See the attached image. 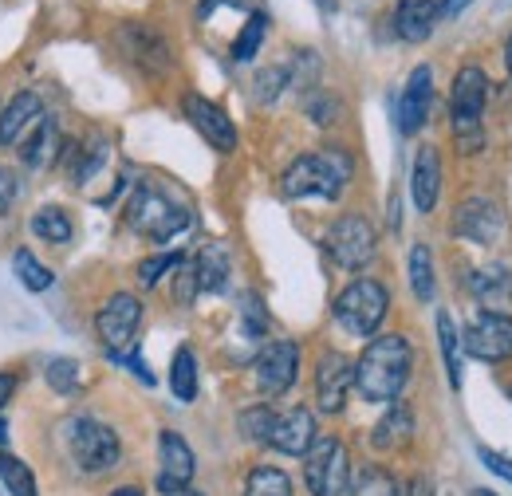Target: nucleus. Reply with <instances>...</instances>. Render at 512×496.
<instances>
[{"mask_svg":"<svg viewBox=\"0 0 512 496\" xmlns=\"http://www.w3.org/2000/svg\"><path fill=\"white\" fill-rule=\"evenodd\" d=\"M410 367H414V351L406 335H375L355 359V390L367 402H394L410 382Z\"/></svg>","mask_w":512,"mask_h":496,"instance_id":"f257e3e1","label":"nucleus"},{"mask_svg":"<svg viewBox=\"0 0 512 496\" xmlns=\"http://www.w3.org/2000/svg\"><path fill=\"white\" fill-rule=\"evenodd\" d=\"M351 170H355V162H351V154L347 150H339V146H323L316 154H304V158H296L288 170H284V178H280V193L284 197H323V201H335L347 182H351Z\"/></svg>","mask_w":512,"mask_h":496,"instance_id":"f03ea898","label":"nucleus"},{"mask_svg":"<svg viewBox=\"0 0 512 496\" xmlns=\"http://www.w3.org/2000/svg\"><path fill=\"white\" fill-rule=\"evenodd\" d=\"M127 225L150 241H174L178 233L190 229V205L178 201L170 189L138 182L134 197L127 201Z\"/></svg>","mask_w":512,"mask_h":496,"instance_id":"7ed1b4c3","label":"nucleus"},{"mask_svg":"<svg viewBox=\"0 0 512 496\" xmlns=\"http://www.w3.org/2000/svg\"><path fill=\"white\" fill-rule=\"evenodd\" d=\"M485 99H489V79L481 67H461L453 75V95H449V126H453V142L461 154H481L485 146Z\"/></svg>","mask_w":512,"mask_h":496,"instance_id":"20e7f679","label":"nucleus"},{"mask_svg":"<svg viewBox=\"0 0 512 496\" xmlns=\"http://www.w3.org/2000/svg\"><path fill=\"white\" fill-rule=\"evenodd\" d=\"M386 311H390V296L379 280H351L335 296V323L355 339H371L383 327Z\"/></svg>","mask_w":512,"mask_h":496,"instance_id":"39448f33","label":"nucleus"},{"mask_svg":"<svg viewBox=\"0 0 512 496\" xmlns=\"http://www.w3.org/2000/svg\"><path fill=\"white\" fill-rule=\"evenodd\" d=\"M67 449H71V461L87 473V477H99V473H111L119 461H123V445L119 434L95 418H71L67 422Z\"/></svg>","mask_w":512,"mask_h":496,"instance_id":"423d86ee","label":"nucleus"},{"mask_svg":"<svg viewBox=\"0 0 512 496\" xmlns=\"http://www.w3.org/2000/svg\"><path fill=\"white\" fill-rule=\"evenodd\" d=\"M304 481L312 496H347L351 493V457L339 437H316L304 453Z\"/></svg>","mask_w":512,"mask_h":496,"instance_id":"0eeeda50","label":"nucleus"},{"mask_svg":"<svg viewBox=\"0 0 512 496\" xmlns=\"http://www.w3.org/2000/svg\"><path fill=\"white\" fill-rule=\"evenodd\" d=\"M323 248L327 256L347 268V272H359L375 260V248H379V237H375V225L363 217V213H343L331 221L327 237H323Z\"/></svg>","mask_w":512,"mask_h":496,"instance_id":"6e6552de","label":"nucleus"},{"mask_svg":"<svg viewBox=\"0 0 512 496\" xmlns=\"http://www.w3.org/2000/svg\"><path fill=\"white\" fill-rule=\"evenodd\" d=\"M142 327V304L130 292H115L103 308L95 311V335L107 347V355H123L134 347V335Z\"/></svg>","mask_w":512,"mask_h":496,"instance_id":"1a4fd4ad","label":"nucleus"},{"mask_svg":"<svg viewBox=\"0 0 512 496\" xmlns=\"http://www.w3.org/2000/svg\"><path fill=\"white\" fill-rule=\"evenodd\" d=\"M461 347L481 363H505L512 359V315L505 311H481L461 335Z\"/></svg>","mask_w":512,"mask_h":496,"instance_id":"9d476101","label":"nucleus"},{"mask_svg":"<svg viewBox=\"0 0 512 496\" xmlns=\"http://www.w3.org/2000/svg\"><path fill=\"white\" fill-rule=\"evenodd\" d=\"M253 371H256L260 394H268V398L288 394L292 382H296V374H300V347H296L292 339H276V343H268V347L256 355Z\"/></svg>","mask_w":512,"mask_h":496,"instance_id":"9b49d317","label":"nucleus"},{"mask_svg":"<svg viewBox=\"0 0 512 496\" xmlns=\"http://www.w3.org/2000/svg\"><path fill=\"white\" fill-rule=\"evenodd\" d=\"M193 473H197V457H193L190 441L178 430H162L158 437V489L162 496L190 489Z\"/></svg>","mask_w":512,"mask_h":496,"instance_id":"f8f14e48","label":"nucleus"},{"mask_svg":"<svg viewBox=\"0 0 512 496\" xmlns=\"http://www.w3.org/2000/svg\"><path fill=\"white\" fill-rule=\"evenodd\" d=\"M453 233L469 245H497L505 233V217L489 197H469L453 213Z\"/></svg>","mask_w":512,"mask_h":496,"instance_id":"ddd939ff","label":"nucleus"},{"mask_svg":"<svg viewBox=\"0 0 512 496\" xmlns=\"http://www.w3.org/2000/svg\"><path fill=\"white\" fill-rule=\"evenodd\" d=\"M355 386V363L343 351H323L316 367V402L323 414H339Z\"/></svg>","mask_w":512,"mask_h":496,"instance_id":"4468645a","label":"nucleus"},{"mask_svg":"<svg viewBox=\"0 0 512 496\" xmlns=\"http://www.w3.org/2000/svg\"><path fill=\"white\" fill-rule=\"evenodd\" d=\"M119 48H123V52H127V60L138 63L142 71L166 75V71L174 67V52H170V44H166L154 28H146V24H127V28L119 32Z\"/></svg>","mask_w":512,"mask_h":496,"instance_id":"2eb2a0df","label":"nucleus"},{"mask_svg":"<svg viewBox=\"0 0 512 496\" xmlns=\"http://www.w3.org/2000/svg\"><path fill=\"white\" fill-rule=\"evenodd\" d=\"M430 103H434V71L422 63V67L410 71V79H406V87H402V99H398V130H402L406 138L426 126Z\"/></svg>","mask_w":512,"mask_h":496,"instance_id":"dca6fc26","label":"nucleus"},{"mask_svg":"<svg viewBox=\"0 0 512 496\" xmlns=\"http://www.w3.org/2000/svg\"><path fill=\"white\" fill-rule=\"evenodd\" d=\"M186 119H190L193 130H197L213 150H221V154L237 150V126H233V119H229L217 103H209V99H201V95H186Z\"/></svg>","mask_w":512,"mask_h":496,"instance_id":"f3484780","label":"nucleus"},{"mask_svg":"<svg viewBox=\"0 0 512 496\" xmlns=\"http://www.w3.org/2000/svg\"><path fill=\"white\" fill-rule=\"evenodd\" d=\"M316 437H320L316 434V414L304 410V406H296V410H288V414H276L268 445L280 449V453H288V457H304Z\"/></svg>","mask_w":512,"mask_h":496,"instance_id":"a211bd4d","label":"nucleus"},{"mask_svg":"<svg viewBox=\"0 0 512 496\" xmlns=\"http://www.w3.org/2000/svg\"><path fill=\"white\" fill-rule=\"evenodd\" d=\"M469 292L485 311L512 308V268L505 264H485L477 272H469Z\"/></svg>","mask_w":512,"mask_h":496,"instance_id":"6ab92c4d","label":"nucleus"},{"mask_svg":"<svg viewBox=\"0 0 512 496\" xmlns=\"http://www.w3.org/2000/svg\"><path fill=\"white\" fill-rule=\"evenodd\" d=\"M438 193H442V158L434 146H422L414 154V174H410V197H414V209L418 213H430L438 205Z\"/></svg>","mask_w":512,"mask_h":496,"instance_id":"aec40b11","label":"nucleus"},{"mask_svg":"<svg viewBox=\"0 0 512 496\" xmlns=\"http://www.w3.org/2000/svg\"><path fill=\"white\" fill-rule=\"evenodd\" d=\"M44 119V103H40V95H32V91H20L8 107H4V115H0V142L4 146H20L36 123Z\"/></svg>","mask_w":512,"mask_h":496,"instance_id":"412c9836","label":"nucleus"},{"mask_svg":"<svg viewBox=\"0 0 512 496\" xmlns=\"http://www.w3.org/2000/svg\"><path fill=\"white\" fill-rule=\"evenodd\" d=\"M434 24H438V0H398V8H394V32L406 44L430 40Z\"/></svg>","mask_w":512,"mask_h":496,"instance_id":"4be33fe9","label":"nucleus"},{"mask_svg":"<svg viewBox=\"0 0 512 496\" xmlns=\"http://www.w3.org/2000/svg\"><path fill=\"white\" fill-rule=\"evenodd\" d=\"M414 434V414H410V406L406 402H390V410H386L383 418L375 422V430H371V445L379 449V453H394V449H402L406 441Z\"/></svg>","mask_w":512,"mask_h":496,"instance_id":"5701e85b","label":"nucleus"},{"mask_svg":"<svg viewBox=\"0 0 512 496\" xmlns=\"http://www.w3.org/2000/svg\"><path fill=\"white\" fill-rule=\"evenodd\" d=\"M24 146V162L28 166H36V170H44V166H56V158H60V150H64V138H60V126L52 115H44L36 130L20 142Z\"/></svg>","mask_w":512,"mask_h":496,"instance_id":"b1692460","label":"nucleus"},{"mask_svg":"<svg viewBox=\"0 0 512 496\" xmlns=\"http://www.w3.org/2000/svg\"><path fill=\"white\" fill-rule=\"evenodd\" d=\"M193 272H197V292H225L229 288V248L225 245H205L201 256L193 260Z\"/></svg>","mask_w":512,"mask_h":496,"instance_id":"393cba45","label":"nucleus"},{"mask_svg":"<svg viewBox=\"0 0 512 496\" xmlns=\"http://www.w3.org/2000/svg\"><path fill=\"white\" fill-rule=\"evenodd\" d=\"M28 229H32V237H40V241H48V245H67L71 233H75L71 217H67L60 205H44V209H36L32 221H28Z\"/></svg>","mask_w":512,"mask_h":496,"instance_id":"a878e982","label":"nucleus"},{"mask_svg":"<svg viewBox=\"0 0 512 496\" xmlns=\"http://www.w3.org/2000/svg\"><path fill=\"white\" fill-rule=\"evenodd\" d=\"M410 288L422 304H430L438 296V280H434V256L426 245L410 248Z\"/></svg>","mask_w":512,"mask_h":496,"instance_id":"bb28decb","label":"nucleus"},{"mask_svg":"<svg viewBox=\"0 0 512 496\" xmlns=\"http://www.w3.org/2000/svg\"><path fill=\"white\" fill-rule=\"evenodd\" d=\"M170 390H174V398L186 402V406L197 398V359H193L190 347H178V351H174V363H170Z\"/></svg>","mask_w":512,"mask_h":496,"instance_id":"cd10ccee","label":"nucleus"},{"mask_svg":"<svg viewBox=\"0 0 512 496\" xmlns=\"http://www.w3.org/2000/svg\"><path fill=\"white\" fill-rule=\"evenodd\" d=\"M0 481H4L8 496H40L32 469H28L16 453H0Z\"/></svg>","mask_w":512,"mask_h":496,"instance_id":"c85d7f7f","label":"nucleus"},{"mask_svg":"<svg viewBox=\"0 0 512 496\" xmlns=\"http://www.w3.org/2000/svg\"><path fill=\"white\" fill-rule=\"evenodd\" d=\"M438 343H442V355H446L449 386L457 390V386H461V335H457L449 311H438Z\"/></svg>","mask_w":512,"mask_h":496,"instance_id":"c756f323","label":"nucleus"},{"mask_svg":"<svg viewBox=\"0 0 512 496\" xmlns=\"http://www.w3.org/2000/svg\"><path fill=\"white\" fill-rule=\"evenodd\" d=\"M245 496H296L292 493V481L284 469H272V465H256L245 481Z\"/></svg>","mask_w":512,"mask_h":496,"instance_id":"7c9ffc66","label":"nucleus"},{"mask_svg":"<svg viewBox=\"0 0 512 496\" xmlns=\"http://www.w3.org/2000/svg\"><path fill=\"white\" fill-rule=\"evenodd\" d=\"M12 272L20 276V284L28 288V292H48L52 284H56V276H52V268H44L28 248H20L16 256H12Z\"/></svg>","mask_w":512,"mask_h":496,"instance_id":"2f4dec72","label":"nucleus"},{"mask_svg":"<svg viewBox=\"0 0 512 496\" xmlns=\"http://www.w3.org/2000/svg\"><path fill=\"white\" fill-rule=\"evenodd\" d=\"M264 32H268V16L264 12H253L249 16V24L237 32V40H233V60L237 63H249L260 52V40H264Z\"/></svg>","mask_w":512,"mask_h":496,"instance_id":"473e14b6","label":"nucleus"},{"mask_svg":"<svg viewBox=\"0 0 512 496\" xmlns=\"http://www.w3.org/2000/svg\"><path fill=\"white\" fill-rule=\"evenodd\" d=\"M103 158H107V138H103V134H95V138L87 142V150H79V158H75V166H71V178H75V186L91 182V174L103 166Z\"/></svg>","mask_w":512,"mask_h":496,"instance_id":"72a5a7b5","label":"nucleus"},{"mask_svg":"<svg viewBox=\"0 0 512 496\" xmlns=\"http://www.w3.org/2000/svg\"><path fill=\"white\" fill-rule=\"evenodd\" d=\"M288 79H292L288 67H264V71L253 79V99L260 103V107H264V103H276L280 91L288 87Z\"/></svg>","mask_w":512,"mask_h":496,"instance_id":"f704fd0d","label":"nucleus"},{"mask_svg":"<svg viewBox=\"0 0 512 496\" xmlns=\"http://www.w3.org/2000/svg\"><path fill=\"white\" fill-rule=\"evenodd\" d=\"M182 264V252H158V256H146L142 264H138V284L142 288H154L166 272H174Z\"/></svg>","mask_w":512,"mask_h":496,"instance_id":"c9c22d12","label":"nucleus"},{"mask_svg":"<svg viewBox=\"0 0 512 496\" xmlns=\"http://www.w3.org/2000/svg\"><path fill=\"white\" fill-rule=\"evenodd\" d=\"M44 378H48V386L56 394H75L79 390V363L75 359H52L44 367Z\"/></svg>","mask_w":512,"mask_h":496,"instance_id":"e433bc0d","label":"nucleus"},{"mask_svg":"<svg viewBox=\"0 0 512 496\" xmlns=\"http://www.w3.org/2000/svg\"><path fill=\"white\" fill-rule=\"evenodd\" d=\"M355 496H398V481L379 469V465H371V469H363L359 473V481H355Z\"/></svg>","mask_w":512,"mask_h":496,"instance_id":"4c0bfd02","label":"nucleus"},{"mask_svg":"<svg viewBox=\"0 0 512 496\" xmlns=\"http://www.w3.org/2000/svg\"><path fill=\"white\" fill-rule=\"evenodd\" d=\"M272 422H276V414H272L268 406H253V410H245V414L237 418L241 434L249 437V441H260V445H268V434H272Z\"/></svg>","mask_w":512,"mask_h":496,"instance_id":"58836bf2","label":"nucleus"},{"mask_svg":"<svg viewBox=\"0 0 512 496\" xmlns=\"http://www.w3.org/2000/svg\"><path fill=\"white\" fill-rule=\"evenodd\" d=\"M241 327H245L249 339H260V335L268 331V311L260 308V300H256L253 292L241 300Z\"/></svg>","mask_w":512,"mask_h":496,"instance_id":"ea45409f","label":"nucleus"},{"mask_svg":"<svg viewBox=\"0 0 512 496\" xmlns=\"http://www.w3.org/2000/svg\"><path fill=\"white\" fill-rule=\"evenodd\" d=\"M16 201H20V182H16V174H12V170H4V166H0V217H8Z\"/></svg>","mask_w":512,"mask_h":496,"instance_id":"a19ab883","label":"nucleus"},{"mask_svg":"<svg viewBox=\"0 0 512 496\" xmlns=\"http://www.w3.org/2000/svg\"><path fill=\"white\" fill-rule=\"evenodd\" d=\"M178 272V304H190L193 292H197V272H193V260L182 256V264L174 268Z\"/></svg>","mask_w":512,"mask_h":496,"instance_id":"79ce46f5","label":"nucleus"},{"mask_svg":"<svg viewBox=\"0 0 512 496\" xmlns=\"http://www.w3.org/2000/svg\"><path fill=\"white\" fill-rule=\"evenodd\" d=\"M477 457H481V465H485L489 473H497V477L512 481V457H505V453H493V449H477Z\"/></svg>","mask_w":512,"mask_h":496,"instance_id":"37998d69","label":"nucleus"},{"mask_svg":"<svg viewBox=\"0 0 512 496\" xmlns=\"http://www.w3.org/2000/svg\"><path fill=\"white\" fill-rule=\"evenodd\" d=\"M308 115H312L320 126L335 123V103H331V99H323V95H316V99H308Z\"/></svg>","mask_w":512,"mask_h":496,"instance_id":"c03bdc74","label":"nucleus"},{"mask_svg":"<svg viewBox=\"0 0 512 496\" xmlns=\"http://www.w3.org/2000/svg\"><path fill=\"white\" fill-rule=\"evenodd\" d=\"M398 496H434V481L430 477H410L406 485H398Z\"/></svg>","mask_w":512,"mask_h":496,"instance_id":"a18cd8bd","label":"nucleus"},{"mask_svg":"<svg viewBox=\"0 0 512 496\" xmlns=\"http://www.w3.org/2000/svg\"><path fill=\"white\" fill-rule=\"evenodd\" d=\"M16 386H20V378L12 371H0V410L12 402V394H16Z\"/></svg>","mask_w":512,"mask_h":496,"instance_id":"49530a36","label":"nucleus"},{"mask_svg":"<svg viewBox=\"0 0 512 496\" xmlns=\"http://www.w3.org/2000/svg\"><path fill=\"white\" fill-rule=\"evenodd\" d=\"M465 4H469V0H442V4H438V20H453Z\"/></svg>","mask_w":512,"mask_h":496,"instance_id":"de8ad7c7","label":"nucleus"},{"mask_svg":"<svg viewBox=\"0 0 512 496\" xmlns=\"http://www.w3.org/2000/svg\"><path fill=\"white\" fill-rule=\"evenodd\" d=\"M217 4H237V0H201V8H197V16L205 20V16H209V12L217 8Z\"/></svg>","mask_w":512,"mask_h":496,"instance_id":"09e8293b","label":"nucleus"},{"mask_svg":"<svg viewBox=\"0 0 512 496\" xmlns=\"http://www.w3.org/2000/svg\"><path fill=\"white\" fill-rule=\"evenodd\" d=\"M107 496H146V493H142L138 485H119V489H111Z\"/></svg>","mask_w":512,"mask_h":496,"instance_id":"8fccbe9b","label":"nucleus"},{"mask_svg":"<svg viewBox=\"0 0 512 496\" xmlns=\"http://www.w3.org/2000/svg\"><path fill=\"white\" fill-rule=\"evenodd\" d=\"M505 67L512 71V36H509V44H505Z\"/></svg>","mask_w":512,"mask_h":496,"instance_id":"3c124183","label":"nucleus"},{"mask_svg":"<svg viewBox=\"0 0 512 496\" xmlns=\"http://www.w3.org/2000/svg\"><path fill=\"white\" fill-rule=\"evenodd\" d=\"M170 496H201L197 489H178V493H170Z\"/></svg>","mask_w":512,"mask_h":496,"instance_id":"603ef678","label":"nucleus"},{"mask_svg":"<svg viewBox=\"0 0 512 496\" xmlns=\"http://www.w3.org/2000/svg\"><path fill=\"white\" fill-rule=\"evenodd\" d=\"M4 437H8V422H4V418H0V441H4Z\"/></svg>","mask_w":512,"mask_h":496,"instance_id":"864d4df0","label":"nucleus"},{"mask_svg":"<svg viewBox=\"0 0 512 496\" xmlns=\"http://www.w3.org/2000/svg\"><path fill=\"white\" fill-rule=\"evenodd\" d=\"M473 496H497V493H489V489H473Z\"/></svg>","mask_w":512,"mask_h":496,"instance_id":"5fc2aeb1","label":"nucleus"},{"mask_svg":"<svg viewBox=\"0 0 512 496\" xmlns=\"http://www.w3.org/2000/svg\"><path fill=\"white\" fill-rule=\"evenodd\" d=\"M509 398H512V390H509Z\"/></svg>","mask_w":512,"mask_h":496,"instance_id":"6e6d98bb","label":"nucleus"}]
</instances>
